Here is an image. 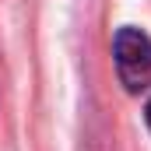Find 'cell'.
<instances>
[{
	"label": "cell",
	"mask_w": 151,
	"mask_h": 151,
	"mask_svg": "<svg viewBox=\"0 0 151 151\" xmlns=\"http://www.w3.org/2000/svg\"><path fill=\"white\" fill-rule=\"evenodd\" d=\"M113 56L127 91L151 88V39L141 28H119L113 42Z\"/></svg>",
	"instance_id": "6da1fadb"
},
{
	"label": "cell",
	"mask_w": 151,
	"mask_h": 151,
	"mask_svg": "<svg viewBox=\"0 0 151 151\" xmlns=\"http://www.w3.org/2000/svg\"><path fill=\"white\" fill-rule=\"evenodd\" d=\"M148 127H151V102H148Z\"/></svg>",
	"instance_id": "7a4b0ae2"
}]
</instances>
